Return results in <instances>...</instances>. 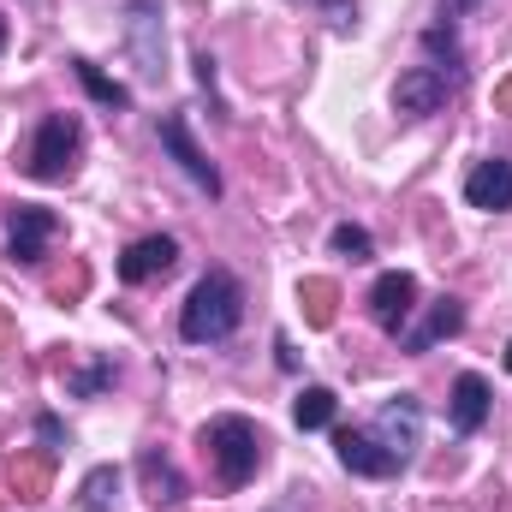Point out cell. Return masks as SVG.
<instances>
[{"label":"cell","mask_w":512,"mask_h":512,"mask_svg":"<svg viewBox=\"0 0 512 512\" xmlns=\"http://www.w3.org/2000/svg\"><path fill=\"white\" fill-rule=\"evenodd\" d=\"M459 328H465V304H459V298H435V304H429V316H423L417 328H405V334H399V346L423 358V352H435L441 340H453Z\"/></svg>","instance_id":"13"},{"label":"cell","mask_w":512,"mask_h":512,"mask_svg":"<svg viewBox=\"0 0 512 512\" xmlns=\"http://www.w3.org/2000/svg\"><path fill=\"white\" fill-rule=\"evenodd\" d=\"M155 137H161V149L179 161V173H185L203 197H221V173H215V161L197 149V137H191V126H185L179 114H161V120H155Z\"/></svg>","instance_id":"6"},{"label":"cell","mask_w":512,"mask_h":512,"mask_svg":"<svg viewBox=\"0 0 512 512\" xmlns=\"http://www.w3.org/2000/svg\"><path fill=\"white\" fill-rule=\"evenodd\" d=\"M274 352H280V370H298V352H292V340H286V334L274 340Z\"/></svg>","instance_id":"26"},{"label":"cell","mask_w":512,"mask_h":512,"mask_svg":"<svg viewBox=\"0 0 512 512\" xmlns=\"http://www.w3.org/2000/svg\"><path fill=\"white\" fill-rule=\"evenodd\" d=\"M108 382H114V364L102 358V364H90V370H84V376L72 382V393H102V387H108Z\"/></svg>","instance_id":"23"},{"label":"cell","mask_w":512,"mask_h":512,"mask_svg":"<svg viewBox=\"0 0 512 512\" xmlns=\"http://www.w3.org/2000/svg\"><path fill=\"white\" fill-rule=\"evenodd\" d=\"M137 477H143V495H149V507L173 512L185 501V477H179V465L161 453V447H143L137 453Z\"/></svg>","instance_id":"14"},{"label":"cell","mask_w":512,"mask_h":512,"mask_svg":"<svg viewBox=\"0 0 512 512\" xmlns=\"http://www.w3.org/2000/svg\"><path fill=\"white\" fill-rule=\"evenodd\" d=\"M36 435H42V441H48V447H42V453H60V423H54V417H42V423H36Z\"/></svg>","instance_id":"25"},{"label":"cell","mask_w":512,"mask_h":512,"mask_svg":"<svg viewBox=\"0 0 512 512\" xmlns=\"http://www.w3.org/2000/svg\"><path fill=\"white\" fill-rule=\"evenodd\" d=\"M48 471H54V453H18V459H12V489H18V501H42V495H48Z\"/></svg>","instance_id":"18"},{"label":"cell","mask_w":512,"mask_h":512,"mask_svg":"<svg viewBox=\"0 0 512 512\" xmlns=\"http://www.w3.org/2000/svg\"><path fill=\"white\" fill-rule=\"evenodd\" d=\"M114 501H120V471H114V465H96V471L78 483V507L84 512H114Z\"/></svg>","instance_id":"19"},{"label":"cell","mask_w":512,"mask_h":512,"mask_svg":"<svg viewBox=\"0 0 512 512\" xmlns=\"http://www.w3.org/2000/svg\"><path fill=\"white\" fill-rule=\"evenodd\" d=\"M6 334H12V328H6V310H0V358H6Z\"/></svg>","instance_id":"28"},{"label":"cell","mask_w":512,"mask_h":512,"mask_svg":"<svg viewBox=\"0 0 512 512\" xmlns=\"http://www.w3.org/2000/svg\"><path fill=\"white\" fill-rule=\"evenodd\" d=\"M370 316H376V328L382 334H405L411 328V316H417V274H405V268H387L382 280L370 286Z\"/></svg>","instance_id":"8"},{"label":"cell","mask_w":512,"mask_h":512,"mask_svg":"<svg viewBox=\"0 0 512 512\" xmlns=\"http://www.w3.org/2000/svg\"><path fill=\"white\" fill-rule=\"evenodd\" d=\"M173 262H179V239H167V233H149V239L126 245V256H120V280H126V286L161 280V274H173Z\"/></svg>","instance_id":"10"},{"label":"cell","mask_w":512,"mask_h":512,"mask_svg":"<svg viewBox=\"0 0 512 512\" xmlns=\"http://www.w3.org/2000/svg\"><path fill=\"white\" fill-rule=\"evenodd\" d=\"M298 304H304V322H310V328H334L340 286H334V280H322V274H310V280L298 286Z\"/></svg>","instance_id":"17"},{"label":"cell","mask_w":512,"mask_h":512,"mask_svg":"<svg viewBox=\"0 0 512 512\" xmlns=\"http://www.w3.org/2000/svg\"><path fill=\"white\" fill-rule=\"evenodd\" d=\"M239 322H245V286H239L227 268H209V274L191 286L185 310H179V340H185V346H215V340H227Z\"/></svg>","instance_id":"1"},{"label":"cell","mask_w":512,"mask_h":512,"mask_svg":"<svg viewBox=\"0 0 512 512\" xmlns=\"http://www.w3.org/2000/svg\"><path fill=\"white\" fill-rule=\"evenodd\" d=\"M495 114H512V78L495 84Z\"/></svg>","instance_id":"27"},{"label":"cell","mask_w":512,"mask_h":512,"mask_svg":"<svg viewBox=\"0 0 512 512\" xmlns=\"http://www.w3.org/2000/svg\"><path fill=\"white\" fill-rule=\"evenodd\" d=\"M274 512H304V501H280Z\"/></svg>","instance_id":"29"},{"label":"cell","mask_w":512,"mask_h":512,"mask_svg":"<svg viewBox=\"0 0 512 512\" xmlns=\"http://www.w3.org/2000/svg\"><path fill=\"white\" fill-rule=\"evenodd\" d=\"M54 233H60V221H54V209H36V203H18V209H6V256L12 262H42L48 245H54Z\"/></svg>","instance_id":"7"},{"label":"cell","mask_w":512,"mask_h":512,"mask_svg":"<svg viewBox=\"0 0 512 512\" xmlns=\"http://www.w3.org/2000/svg\"><path fill=\"white\" fill-rule=\"evenodd\" d=\"M483 0H441L435 12H441V24H453V18H465V12H477Z\"/></svg>","instance_id":"24"},{"label":"cell","mask_w":512,"mask_h":512,"mask_svg":"<svg viewBox=\"0 0 512 512\" xmlns=\"http://www.w3.org/2000/svg\"><path fill=\"white\" fill-rule=\"evenodd\" d=\"M334 447H340V465H346L352 477H376V483H382V477H399V465L387 459V447L370 429H340Z\"/></svg>","instance_id":"12"},{"label":"cell","mask_w":512,"mask_h":512,"mask_svg":"<svg viewBox=\"0 0 512 512\" xmlns=\"http://www.w3.org/2000/svg\"><path fill=\"white\" fill-rule=\"evenodd\" d=\"M0 48H6V18H0Z\"/></svg>","instance_id":"30"},{"label":"cell","mask_w":512,"mask_h":512,"mask_svg":"<svg viewBox=\"0 0 512 512\" xmlns=\"http://www.w3.org/2000/svg\"><path fill=\"white\" fill-rule=\"evenodd\" d=\"M370 435L387 447V459L405 471V465L417 459V447H423V399H417V393H393L382 411H376Z\"/></svg>","instance_id":"5"},{"label":"cell","mask_w":512,"mask_h":512,"mask_svg":"<svg viewBox=\"0 0 512 512\" xmlns=\"http://www.w3.org/2000/svg\"><path fill=\"white\" fill-rule=\"evenodd\" d=\"M72 72H78V84H84L102 108H114V114H126V108H131V90H126V84H114L96 60H84V54H78V60H72Z\"/></svg>","instance_id":"16"},{"label":"cell","mask_w":512,"mask_h":512,"mask_svg":"<svg viewBox=\"0 0 512 512\" xmlns=\"http://www.w3.org/2000/svg\"><path fill=\"white\" fill-rule=\"evenodd\" d=\"M447 96H453V78H447V72H435V66H411V72H399V84H393V108H399V114H411V120L441 114V108H447Z\"/></svg>","instance_id":"9"},{"label":"cell","mask_w":512,"mask_h":512,"mask_svg":"<svg viewBox=\"0 0 512 512\" xmlns=\"http://www.w3.org/2000/svg\"><path fill=\"white\" fill-rule=\"evenodd\" d=\"M316 6H322V18H328L334 36H352L358 30V0H316Z\"/></svg>","instance_id":"22"},{"label":"cell","mask_w":512,"mask_h":512,"mask_svg":"<svg viewBox=\"0 0 512 512\" xmlns=\"http://www.w3.org/2000/svg\"><path fill=\"white\" fill-rule=\"evenodd\" d=\"M465 203L483 209V215H507L512 209V161H477L471 179H465Z\"/></svg>","instance_id":"11"},{"label":"cell","mask_w":512,"mask_h":512,"mask_svg":"<svg viewBox=\"0 0 512 512\" xmlns=\"http://www.w3.org/2000/svg\"><path fill=\"white\" fill-rule=\"evenodd\" d=\"M197 441H203V453H209L221 489H245L256 471H262V447H268V441H262V429H256L251 417H239V411L209 417Z\"/></svg>","instance_id":"2"},{"label":"cell","mask_w":512,"mask_h":512,"mask_svg":"<svg viewBox=\"0 0 512 512\" xmlns=\"http://www.w3.org/2000/svg\"><path fill=\"white\" fill-rule=\"evenodd\" d=\"M328 245H334V256H352V262H370V256H376L370 233H364V227H352V221H340V227L328 233Z\"/></svg>","instance_id":"21"},{"label":"cell","mask_w":512,"mask_h":512,"mask_svg":"<svg viewBox=\"0 0 512 512\" xmlns=\"http://www.w3.org/2000/svg\"><path fill=\"white\" fill-rule=\"evenodd\" d=\"M507 370H512V340H507Z\"/></svg>","instance_id":"31"},{"label":"cell","mask_w":512,"mask_h":512,"mask_svg":"<svg viewBox=\"0 0 512 512\" xmlns=\"http://www.w3.org/2000/svg\"><path fill=\"white\" fill-rule=\"evenodd\" d=\"M489 405H495L489 382H483L477 370H465V376L453 382V429H459V435H477V429L489 423Z\"/></svg>","instance_id":"15"},{"label":"cell","mask_w":512,"mask_h":512,"mask_svg":"<svg viewBox=\"0 0 512 512\" xmlns=\"http://www.w3.org/2000/svg\"><path fill=\"white\" fill-rule=\"evenodd\" d=\"M161 0H126L120 6V30H126L131 66L143 84H161L167 78V24H161Z\"/></svg>","instance_id":"4"},{"label":"cell","mask_w":512,"mask_h":512,"mask_svg":"<svg viewBox=\"0 0 512 512\" xmlns=\"http://www.w3.org/2000/svg\"><path fill=\"white\" fill-rule=\"evenodd\" d=\"M292 423H298V429H328V423H334V393H328V387H304V393L292 399Z\"/></svg>","instance_id":"20"},{"label":"cell","mask_w":512,"mask_h":512,"mask_svg":"<svg viewBox=\"0 0 512 512\" xmlns=\"http://www.w3.org/2000/svg\"><path fill=\"white\" fill-rule=\"evenodd\" d=\"M78 149H84V126H78L72 114H48V120L36 126V137H30L24 173H30V179H42V185H60V179H72Z\"/></svg>","instance_id":"3"}]
</instances>
